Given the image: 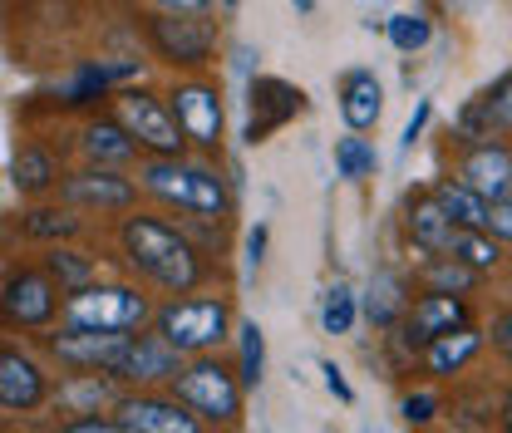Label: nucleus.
<instances>
[{"label": "nucleus", "instance_id": "f257e3e1", "mask_svg": "<svg viewBox=\"0 0 512 433\" xmlns=\"http://www.w3.org/2000/svg\"><path fill=\"white\" fill-rule=\"evenodd\" d=\"M119 251H124L128 271H138L143 281H153L168 296H188L207 276L202 251L192 247L173 222H163V217H124Z\"/></svg>", "mask_w": 512, "mask_h": 433}, {"label": "nucleus", "instance_id": "f03ea898", "mask_svg": "<svg viewBox=\"0 0 512 433\" xmlns=\"http://www.w3.org/2000/svg\"><path fill=\"white\" fill-rule=\"evenodd\" d=\"M138 192L158 197L163 207L173 212H188V217H202V222H222L232 212V192H227V178L202 163V158H143L138 163Z\"/></svg>", "mask_w": 512, "mask_h": 433}, {"label": "nucleus", "instance_id": "7ed1b4c3", "mask_svg": "<svg viewBox=\"0 0 512 433\" xmlns=\"http://www.w3.org/2000/svg\"><path fill=\"white\" fill-rule=\"evenodd\" d=\"M148 320H153V301L138 286H119V281H94L60 301L64 330H138Z\"/></svg>", "mask_w": 512, "mask_h": 433}, {"label": "nucleus", "instance_id": "20e7f679", "mask_svg": "<svg viewBox=\"0 0 512 433\" xmlns=\"http://www.w3.org/2000/svg\"><path fill=\"white\" fill-rule=\"evenodd\" d=\"M153 330L183 355H212L227 330H232V306L222 296H188V301H168V306L153 310Z\"/></svg>", "mask_w": 512, "mask_h": 433}, {"label": "nucleus", "instance_id": "39448f33", "mask_svg": "<svg viewBox=\"0 0 512 433\" xmlns=\"http://www.w3.org/2000/svg\"><path fill=\"white\" fill-rule=\"evenodd\" d=\"M173 394L207 424H232L242 414V379H237V370H227L212 355H192L188 365L178 370V379H173Z\"/></svg>", "mask_w": 512, "mask_h": 433}, {"label": "nucleus", "instance_id": "423d86ee", "mask_svg": "<svg viewBox=\"0 0 512 433\" xmlns=\"http://www.w3.org/2000/svg\"><path fill=\"white\" fill-rule=\"evenodd\" d=\"M114 114L124 119V128L133 133L143 158H183L188 153V138H183V128L173 119L168 99H158L148 89H124Z\"/></svg>", "mask_w": 512, "mask_h": 433}, {"label": "nucleus", "instance_id": "0eeeda50", "mask_svg": "<svg viewBox=\"0 0 512 433\" xmlns=\"http://www.w3.org/2000/svg\"><path fill=\"white\" fill-rule=\"evenodd\" d=\"M0 320L15 330H45L60 320V286L45 266H10L0 281Z\"/></svg>", "mask_w": 512, "mask_h": 433}, {"label": "nucleus", "instance_id": "6e6552de", "mask_svg": "<svg viewBox=\"0 0 512 433\" xmlns=\"http://www.w3.org/2000/svg\"><path fill=\"white\" fill-rule=\"evenodd\" d=\"M60 202H69L84 217H119V212H133L138 202V178H128L124 168L84 163L60 178Z\"/></svg>", "mask_w": 512, "mask_h": 433}, {"label": "nucleus", "instance_id": "1a4fd4ad", "mask_svg": "<svg viewBox=\"0 0 512 433\" xmlns=\"http://www.w3.org/2000/svg\"><path fill=\"white\" fill-rule=\"evenodd\" d=\"M148 45L153 55L173 69H202L212 64V50H217V30L202 20V15H173V10H158L148 15Z\"/></svg>", "mask_w": 512, "mask_h": 433}, {"label": "nucleus", "instance_id": "9d476101", "mask_svg": "<svg viewBox=\"0 0 512 433\" xmlns=\"http://www.w3.org/2000/svg\"><path fill=\"white\" fill-rule=\"evenodd\" d=\"M168 109L183 128L188 148L197 153H217L222 148V89L212 79H178L173 94H168Z\"/></svg>", "mask_w": 512, "mask_h": 433}, {"label": "nucleus", "instance_id": "9b49d317", "mask_svg": "<svg viewBox=\"0 0 512 433\" xmlns=\"http://www.w3.org/2000/svg\"><path fill=\"white\" fill-rule=\"evenodd\" d=\"M124 350L128 330H64L60 325V335H50V355L69 374H114Z\"/></svg>", "mask_w": 512, "mask_h": 433}, {"label": "nucleus", "instance_id": "f8f14e48", "mask_svg": "<svg viewBox=\"0 0 512 433\" xmlns=\"http://www.w3.org/2000/svg\"><path fill=\"white\" fill-rule=\"evenodd\" d=\"M50 399V374L25 350L0 340V409L5 414H35Z\"/></svg>", "mask_w": 512, "mask_h": 433}, {"label": "nucleus", "instance_id": "ddd939ff", "mask_svg": "<svg viewBox=\"0 0 512 433\" xmlns=\"http://www.w3.org/2000/svg\"><path fill=\"white\" fill-rule=\"evenodd\" d=\"M453 325H468V306H463V296L429 291V296H419L414 306L399 315V340H404V350H424L429 340H439V335L453 330Z\"/></svg>", "mask_w": 512, "mask_h": 433}, {"label": "nucleus", "instance_id": "4468645a", "mask_svg": "<svg viewBox=\"0 0 512 433\" xmlns=\"http://www.w3.org/2000/svg\"><path fill=\"white\" fill-rule=\"evenodd\" d=\"M114 414L138 433H202L197 414H192L178 394H173V399H168V394H124V399L114 404Z\"/></svg>", "mask_w": 512, "mask_h": 433}, {"label": "nucleus", "instance_id": "2eb2a0df", "mask_svg": "<svg viewBox=\"0 0 512 433\" xmlns=\"http://www.w3.org/2000/svg\"><path fill=\"white\" fill-rule=\"evenodd\" d=\"M183 370V355L153 330V335H128L124 360L114 365V379L124 384H163V379H178Z\"/></svg>", "mask_w": 512, "mask_h": 433}, {"label": "nucleus", "instance_id": "dca6fc26", "mask_svg": "<svg viewBox=\"0 0 512 433\" xmlns=\"http://www.w3.org/2000/svg\"><path fill=\"white\" fill-rule=\"evenodd\" d=\"M458 183L473 187L483 202L512 197V148L503 143H473L458 163Z\"/></svg>", "mask_w": 512, "mask_h": 433}, {"label": "nucleus", "instance_id": "f3484780", "mask_svg": "<svg viewBox=\"0 0 512 433\" xmlns=\"http://www.w3.org/2000/svg\"><path fill=\"white\" fill-rule=\"evenodd\" d=\"M79 153H84V163H99V168H128L138 158V143L119 114H99L79 128Z\"/></svg>", "mask_w": 512, "mask_h": 433}, {"label": "nucleus", "instance_id": "a211bd4d", "mask_svg": "<svg viewBox=\"0 0 512 433\" xmlns=\"http://www.w3.org/2000/svg\"><path fill=\"white\" fill-rule=\"evenodd\" d=\"M306 109V94L291 89L286 79H256L252 84V124H247V143H261L271 128L296 119Z\"/></svg>", "mask_w": 512, "mask_h": 433}, {"label": "nucleus", "instance_id": "6ab92c4d", "mask_svg": "<svg viewBox=\"0 0 512 433\" xmlns=\"http://www.w3.org/2000/svg\"><path fill=\"white\" fill-rule=\"evenodd\" d=\"M404 227H409V242H414L419 251H429V256L448 251V247H453V237H458L453 217L444 212V202H439L434 192H419V197H409Z\"/></svg>", "mask_w": 512, "mask_h": 433}, {"label": "nucleus", "instance_id": "aec40b11", "mask_svg": "<svg viewBox=\"0 0 512 433\" xmlns=\"http://www.w3.org/2000/svg\"><path fill=\"white\" fill-rule=\"evenodd\" d=\"M64 178L60 158L45 148V143H20L15 148V158H10V187L20 192V197H45V192H55Z\"/></svg>", "mask_w": 512, "mask_h": 433}, {"label": "nucleus", "instance_id": "412c9836", "mask_svg": "<svg viewBox=\"0 0 512 433\" xmlns=\"http://www.w3.org/2000/svg\"><path fill=\"white\" fill-rule=\"evenodd\" d=\"M84 212H74L69 202H35L20 212V237L30 242H45V247H60V242H74L84 237Z\"/></svg>", "mask_w": 512, "mask_h": 433}, {"label": "nucleus", "instance_id": "4be33fe9", "mask_svg": "<svg viewBox=\"0 0 512 433\" xmlns=\"http://www.w3.org/2000/svg\"><path fill=\"white\" fill-rule=\"evenodd\" d=\"M340 114H345L350 133H365V128L380 124L384 89L370 69H350V74H345V84H340Z\"/></svg>", "mask_w": 512, "mask_h": 433}, {"label": "nucleus", "instance_id": "5701e85b", "mask_svg": "<svg viewBox=\"0 0 512 433\" xmlns=\"http://www.w3.org/2000/svg\"><path fill=\"white\" fill-rule=\"evenodd\" d=\"M483 350V335L473 330V325H453V330H444L439 340H429L424 345V365H429V374H458L473 355Z\"/></svg>", "mask_w": 512, "mask_h": 433}, {"label": "nucleus", "instance_id": "b1692460", "mask_svg": "<svg viewBox=\"0 0 512 433\" xmlns=\"http://www.w3.org/2000/svg\"><path fill=\"white\" fill-rule=\"evenodd\" d=\"M45 271H50V281L60 286V296H74V291H84V286H94L99 281V266H94V256L79 247H69V242H60V247L45 251Z\"/></svg>", "mask_w": 512, "mask_h": 433}, {"label": "nucleus", "instance_id": "393cba45", "mask_svg": "<svg viewBox=\"0 0 512 433\" xmlns=\"http://www.w3.org/2000/svg\"><path fill=\"white\" fill-rule=\"evenodd\" d=\"M434 197L444 202V212L453 217L458 232H488V202L473 187H463L458 178H444V183L434 187Z\"/></svg>", "mask_w": 512, "mask_h": 433}, {"label": "nucleus", "instance_id": "a878e982", "mask_svg": "<svg viewBox=\"0 0 512 433\" xmlns=\"http://www.w3.org/2000/svg\"><path fill=\"white\" fill-rule=\"evenodd\" d=\"M64 409L79 419V414H99V404H119L124 394L114 384H104L99 374H69V389L60 394Z\"/></svg>", "mask_w": 512, "mask_h": 433}, {"label": "nucleus", "instance_id": "bb28decb", "mask_svg": "<svg viewBox=\"0 0 512 433\" xmlns=\"http://www.w3.org/2000/svg\"><path fill=\"white\" fill-rule=\"evenodd\" d=\"M424 286L429 291H448V296H463L468 286H478V271L473 266H463L453 251H439V256H429V266H424Z\"/></svg>", "mask_w": 512, "mask_h": 433}, {"label": "nucleus", "instance_id": "cd10ccee", "mask_svg": "<svg viewBox=\"0 0 512 433\" xmlns=\"http://www.w3.org/2000/svg\"><path fill=\"white\" fill-rule=\"evenodd\" d=\"M365 310H370V320H375V325H399V315L409 310L399 276H389V271L375 276V281H370V296H365Z\"/></svg>", "mask_w": 512, "mask_h": 433}, {"label": "nucleus", "instance_id": "c85d7f7f", "mask_svg": "<svg viewBox=\"0 0 512 433\" xmlns=\"http://www.w3.org/2000/svg\"><path fill=\"white\" fill-rule=\"evenodd\" d=\"M448 251H453L463 266H473L478 276H483V271H493V266L503 261V251H498V237H493V232H458Z\"/></svg>", "mask_w": 512, "mask_h": 433}, {"label": "nucleus", "instance_id": "c756f323", "mask_svg": "<svg viewBox=\"0 0 512 433\" xmlns=\"http://www.w3.org/2000/svg\"><path fill=\"white\" fill-rule=\"evenodd\" d=\"M335 173H340V178H370V173H375V148H370L360 133L335 138Z\"/></svg>", "mask_w": 512, "mask_h": 433}, {"label": "nucleus", "instance_id": "7c9ffc66", "mask_svg": "<svg viewBox=\"0 0 512 433\" xmlns=\"http://www.w3.org/2000/svg\"><path fill=\"white\" fill-rule=\"evenodd\" d=\"M320 325H325V335H345V330L355 325V291H350L345 281H335V286L325 291V301H320Z\"/></svg>", "mask_w": 512, "mask_h": 433}, {"label": "nucleus", "instance_id": "2f4dec72", "mask_svg": "<svg viewBox=\"0 0 512 433\" xmlns=\"http://www.w3.org/2000/svg\"><path fill=\"white\" fill-rule=\"evenodd\" d=\"M237 335H242V370H237V379H242V389H252V384H261V370H266V340H261L256 320H247Z\"/></svg>", "mask_w": 512, "mask_h": 433}, {"label": "nucleus", "instance_id": "473e14b6", "mask_svg": "<svg viewBox=\"0 0 512 433\" xmlns=\"http://www.w3.org/2000/svg\"><path fill=\"white\" fill-rule=\"evenodd\" d=\"M429 35H434V30H429V20H424V15H394V20H389V45H394V50H404V55L424 50V45H429Z\"/></svg>", "mask_w": 512, "mask_h": 433}, {"label": "nucleus", "instance_id": "72a5a7b5", "mask_svg": "<svg viewBox=\"0 0 512 433\" xmlns=\"http://www.w3.org/2000/svg\"><path fill=\"white\" fill-rule=\"evenodd\" d=\"M483 114H488V124L493 128H512V74L483 99Z\"/></svg>", "mask_w": 512, "mask_h": 433}, {"label": "nucleus", "instance_id": "f704fd0d", "mask_svg": "<svg viewBox=\"0 0 512 433\" xmlns=\"http://www.w3.org/2000/svg\"><path fill=\"white\" fill-rule=\"evenodd\" d=\"M60 433H138V429H128L124 419H99V414H79V419H69Z\"/></svg>", "mask_w": 512, "mask_h": 433}, {"label": "nucleus", "instance_id": "c9c22d12", "mask_svg": "<svg viewBox=\"0 0 512 433\" xmlns=\"http://www.w3.org/2000/svg\"><path fill=\"white\" fill-rule=\"evenodd\" d=\"M488 232H493L498 242H512V197L488 202Z\"/></svg>", "mask_w": 512, "mask_h": 433}, {"label": "nucleus", "instance_id": "e433bc0d", "mask_svg": "<svg viewBox=\"0 0 512 433\" xmlns=\"http://www.w3.org/2000/svg\"><path fill=\"white\" fill-rule=\"evenodd\" d=\"M434 419V399L429 394H409L404 399V424H429Z\"/></svg>", "mask_w": 512, "mask_h": 433}, {"label": "nucleus", "instance_id": "4c0bfd02", "mask_svg": "<svg viewBox=\"0 0 512 433\" xmlns=\"http://www.w3.org/2000/svg\"><path fill=\"white\" fill-rule=\"evenodd\" d=\"M493 345H498V355H503V360H512V306L493 320Z\"/></svg>", "mask_w": 512, "mask_h": 433}, {"label": "nucleus", "instance_id": "58836bf2", "mask_svg": "<svg viewBox=\"0 0 512 433\" xmlns=\"http://www.w3.org/2000/svg\"><path fill=\"white\" fill-rule=\"evenodd\" d=\"M320 374H325V389H330V394H335V399H345V404H350V399H355V394H350V384H345V374L335 370V365H330V360H325V365H320Z\"/></svg>", "mask_w": 512, "mask_h": 433}, {"label": "nucleus", "instance_id": "ea45409f", "mask_svg": "<svg viewBox=\"0 0 512 433\" xmlns=\"http://www.w3.org/2000/svg\"><path fill=\"white\" fill-rule=\"evenodd\" d=\"M158 10H173V15H207L212 0H153Z\"/></svg>", "mask_w": 512, "mask_h": 433}, {"label": "nucleus", "instance_id": "a19ab883", "mask_svg": "<svg viewBox=\"0 0 512 433\" xmlns=\"http://www.w3.org/2000/svg\"><path fill=\"white\" fill-rule=\"evenodd\" d=\"M429 114H434V109H429V104H419V114H414V119H409V128H404V148H414V138L424 133V124H429Z\"/></svg>", "mask_w": 512, "mask_h": 433}, {"label": "nucleus", "instance_id": "79ce46f5", "mask_svg": "<svg viewBox=\"0 0 512 433\" xmlns=\"http://www.w3.org/2000/svg\"><path fill=\"white\" fill-rule=\"evenodd\" d=\"M247 247H252V261H261V251H266V227H256V232H252V242H247Z\"/></svg>", "mask_w": 512, "mask_h": 433}, {"label": "nucleus", "instance_id": "37998d69", "mask_svg": "<svg viewBox=\"0 0 512 433\" xmlns=\"http://www.w3.org/2000/svg\"><path fill=\"white\" fill-rule=\"evenodd\" d=\"M503 424H508V433H512V394H508V404H503Z\"/></svg>", "mask_w": 512, "mask_h": 433}, {"label": "nucleus", "instance_id": "c03bdc74", "mask_svg": "<svg viewBox=\"0 0 512 433\" xmlns=\"http://www.w3.org/2000/svg\"><path fill=\"white\" fill-rule=\"evenodd\" d=\"M237 5H242V0H222V10H237Z\"/></svg>", "mask_w": 512, "mask_h": 433}, {"label": "nucleus", "instance_id": "a18cd8bd", "mask_svg": "<svg viewBox=\"0 0 512 433\" xmlns=\"http://www.w3.org/2000/svg\"><path fill=\"white\" fill-rule=\"evenodd\" d=\"M296 5H301V10H311V5H316V0H296Z\"/></svg>", "mask_w": 512, "mask_h": 433}]
</instances>
